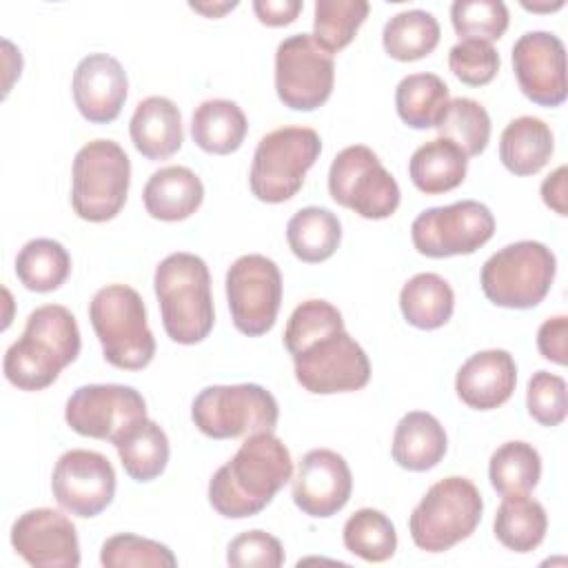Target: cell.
I'll list each match as a JSON object with an SVG mask.
<instances>
[{
	"instance_id": "cell-26",
	"label": "cell",
	"mask_w": 568,
	"mask_h": 568,
	"mask_svg": "<svg viewBox=\"0 0 568 568\" xmlns=\"http://www.w3.org/2000/svg\"><path fill=\"white\" fill-rule=\"evenodd\" d=\"M468 171V158L446 138H435L415 149L408 160V178L426 195H439L459 186Z\"/></svg>"
},
{
	"instance_id": "cell-31",
	"label": "cell",
	"mask_w": 568,
	"mask_h": 568,
	"mask_svg": "<svg viewBox=\"0 0 568 568\" xmlns=\"http://www.w3.org/2000/svg\"><path fill=\"white\" fill-rule=\"evenodd\" d=\"M548 515L544 506L528 495L504 497L493 521L495 537L515 552L535 550L544 541Z\"/></svg>"
},
{
	"instance_id": "cell-39",
	"label": "cell",
	"mask_w": 568,
	"mask_h": 568,
	"mask_svg": "<svg viewBox=\"0 0 568 568\" xmlns=\"http://www.w3.org/2000/svg\"><path fill=\"white\" fill-rule=\"evenodd\" d=\"M508 7L501 0H455L450 22L459 38L493 42L508 29Z\"/></svg>"
},
{
	"instance_id": "cell-40",
	"label": "cell",
	"mask_w": 568,
	"mask_h": 568,
	"mask_svg": "<svg viewBox=\"0 0 568 568\" xmlns=\"http://www.w3.org/2000/svg\"><path fill=\"white\" fill-rule=\"evenodd\" d=\"M100 564L106 568L126 566H151V568H175L178 559L169 546L138 537L133 532H120L109 537L100 550Z\"/></svg>"
},
{
	"instance_id": "cell-13",
	"label": "cell",
	"mask_w": 568,
	"mask_h": 568,
	"mask_svg": "<svg viewBox=\"0 0 568 568\" xmlns=\"http://www.w3.org/2000/svg\"><path fill=\"white\" fill-rule=\"evenodd\" d=\"M495 233L490 209L477 200H459L422 211L410 224L413 246L426 257L470 255Z\"/></svg>"
},
{
	"instance_id": "cell-16",
	"label": "cell",
	"mask_w": 568,
	"mask_h": 568,
	"mask_svg": "<svg viewBox=\"0 0 568 568\" xmlns=\"http://www.w3.org/2000/svg\"><path fill=\"white\" fill-rule=\"evenodd\" d=\"M55 501L75 517L100 515L115 495V470L95 450L73 448L58 457L51 475Z\"/></svg>"
},
{
	"instance_id": "cell-3",
	"label": "cell",
	"mask_w": 568,
	"mask_h": 568,
	"mask_svg": "<svg viewBox=\"0 0 568 568\" xmlns=\"http://www.w3.org/2000/svg\"><path fill=\"white\" fill-rule=\"evenodd\" d=\"M80 346V328L69 308L38 306L27 317L22 335L4 353V377L20 390H42L78 359Z\"/></svg>"
},
{
	"instance_id": "cell-18",
	"label": "cell",
	"mask_w": 568,
	"mask_h": 568,
	"mask_svg": "<svg viewBox=\"0 0 568 568\" xmlns=\"http://www.w3.org/2000/svg\"><path fill=\"white\" fill-rule=\"evenodd\" d=\"M13 550L36 568L80 566V541L73 521L53 508H31L11 526Z\"/></svg>"
},
{
	"instance_id": "cell-25",
	"label": "cell",
	"mask_w": 568,
	"mask_h": 568,
	"mask_svg": "<svg viewBox=\"0 0 568 568\" xmlns=\"http://www.w3.org/2000/svg\"><path fill=\"white\" fill-rule=\"evenodd\" d=\"M555 151L550 126L535 115H521L506 124L499 138V160L515 175L539 173Z\"/></svg>"
},
{
	"instance_id": "cell-21",
	"label": "cell",
	"mask_w": 568,
	"mask_h": 568,
	"mask_svg": "<svg viewBox=\"0 0 568 568\" xmlns=\"http://www.w3.org/2000/svg\"><path fill=\"white\" fill-rule=\"evenodd\" d=\"M517 384V364L504 348L470 355L457 371V397L475 410H493L506 404Z\"/></svg>"
},
{
	"instance_id": "cell-10",
	"label": "cell",
	"mask_w": 568,
	"mask_h": 568,
	"mask_svg": "<svg viewBox=\"0 0 568 568\" xmlns=\"http://www.w3.org/2000/svg\"><path fill=\"white\" fill-rule=\"evenodd\" d=\"M280 408L260 384H215L202 388L191 404V419L211 439L273 433Z\"/></svg>"
},
{
	"instance_id": "cell-12",
	"label": "cell",
	"mask_w": 568,
	"mask_h": 568,
	"mask_svg": "<svg viewBox=\"0 0 568 568\" xmlns=\"http://www.w3.org/2000/svg\"><path fill=\"white\" fill-rule=\"evenodd\" d=\"M333 82V55L317 44L313 33H293L277 44L275 91L284 106L313 111L331 98Z\"/></svg>"
},
{
	"instance_id": "cell-15",
	"label": "cell",
	"mask_w": 568,
	"mask_h": 568,
	"mask_svg": "<svg viewBox=\"0 0 568 568\" xmlns=\"http://www.w3.org/2000/svg\"><path fill=\"white\" fill-rule=\"evenodd\" d=\"M64 419L82 437L118 442L133 424L146 419V402L124 384H84L71 393Z\"/></svg>"
},
{
	"instance_id": "cell-38",
	"label": "cell",
	"mask_w": 568,
	"mask_h": 568,
	"mask_svg": "<svg viewBox=\"0 0 568 568\" xmlns=\"http://www.w3.org/2000/svg\"><path fill=\"white\" fill-rule=\"evenodd\" d=\"M371 4L366 0H317L313 18V38L331 55L342 51L355 38L366 20Z\"/></svg>"
},
{
	"instance_id": "cell-9",
	"label": "cell",
	"mask_w": 568,
	"mask_h": 568,
	"mask_svg": "<svg viewBox=\"0 0 568 568\" xmlns=\"http://www.w3.org/2000/svg\"><path fill=\"white\" fill-rule=\"evenodd\" d=\"M557 271L555 253L535 240L513 242L481 266V291L504 308H532L550 291Z\"/></svg>"
},
{
	"instance_id": "cell-24",
	"label": "cell",
	"mask_w": 568,
	"mask_h": 568,
	"mask_svg": "<svg viewBox=\"0 0 568 568\" xmlns=\"http://www.w3.org/2000/svg\"><path fill=\"white\" fill-rule=\"evenodd\" d=\"M446 448L444 426L426 410H410L395 426L393 459L406 470L424 473L435 468L444 459Z\"/></svg>"
},
{
	"instance_id": "cell-45",
	"label": "cell",
	"mask_w": 568,
	"mask_h": 568,
	"mask_svg": "<svg viewBox=\"0 0 568 568\" xmlns=\"http://www.w3.org/2000/svg\"><path fill=\"white\" fill-rule=\"evenodd\" d=\"M302 0H255L253 11L257 20L266 27H284L291 24L302 11Z\"/></svg>"
},
{
	"instance_id": "cell-33",
	"label": "cell",
	"mask_w": 568,
	"mask_h": 568,
	"mask_svg": "<svg viewBox=\"0 0 568 568\" xmlns=\"http://www.w3.org/2000/svg\"><path fill=\"white\" fill-rule=\"evenodd\" d=\"M439 22L424 9H406L395 13L382 31L386 53L399 62H413L435 51L439 44Z\"/></svg>"
},
{
	"instance_id": "cell-14",
	"label": "cell",
	"mask_w": 568,
	"mask_h": 568,
	"mask_svg": "<svg viewBox=\"0 0 568 568\" xmlns=\"http://www.w3.org/2000/svg\"><path fill=\"white\" fill-rule=\"evenodd\" d=\"M226 300L233 324L248 337L273 328L282 304V273L260 253L237 257L226 271Z\"/></svg>"
},
{
	"instance_id": "cell-17",
	"label": "cell",
	"mask_w": 568,
	"mask_h": 568,
	"mask_svg": "<svg viewBox=\"0 0 568 568\" xmlns=\"http://www.w3.org/2000/svg\"><path fill=\"white\" fill-rule=\"evenodd\" d=\"M513 71L521 93L539 106H559L566 95V49L550 31H526L513 44Z\"/></svg>"
},
{
	"instance_id": "cell-28",
	"label": "cell",
	"mask_w": 568,
	"mask_h": 568,
	"mask_svg": "<svg viewBox=\"0 0 568 568\" xmlns=\"http://www.w3.org/2000/svg\"><path fill=\"white\" fill-rule=\"evenodd\" d=\"M399 308L410 326L435 331L450 320L455 311V293L442 275L417 273L402 286Z\"/></svg>"
},
{
	"instance_id": "cell-37",
	"label": "cell",
	"mask_w": 568,
	"mask_h": 568,
	"mask_svg": "<svg viewBox=\"0 0 568 568\" xmlns=\"http://www.w3.org/2000/svg\"><path fill=\"white\" fill-rule=\"evenodd\" d=\"M435 129L439 138L450 140L466 158H473L488 146L490 115L473 98H453Z\"/></svg>"
},
{
	"instance_id": "cell-47",
	"label": "cell",
	"mask_w": 568,
	"mask_h": 568,
	"mask_svg": "<svg viewBox=\"0 0 568 568\" xmlns=\"http://www.w3.org/2000/svg\"><path fill=\"white\" fill-rule=\"evenodd\" d=\"M235 7H237V2H222V4H195V2H191V9H195V11H200V13L209 16V18H217L224 11L235 9Z\"/></svg>"
},
{
	"instance_id": "cell-41",
	"label": "cell",
	"mask_w": 568,
	"mask_h": 568,
	"mask_svg": "<svg viewBox=\"0 0 568 568\" xmlns=\"http://www.w3.org/2000/svg\"><path fill=\"white\" fill-rule=\"evenodd\" d=\"M499 53L493 44L479 40H462L448 53V67L457 80L468 87L488 84L499 71Z\"/></svg>"
},
{
	"instance_id": "cell-19",
	"label": "cell",
	"mask_w": 568,
	"mask_h": 568,
	"mask_svg": "<svg viewBox=\"0 0 568 568\" xmlns=\"http://www.w3.org/2000/svg\"><path fill=\"white\" fill-rule=\"evenodd\" d=\"M353 475L346 459L331 448L304 453L293 477V501L308 517H331L351 499Z\"/></svg>"
},
{
	"instance_id": "cell-36",
	"label": "cell",
	"mask_w": 568,
	"mask_h": 568,
	"mask_svg": "<svg viewBox=\"0 0 568 568\" xmlns=\"http://www.w3.org/2000/svg\"><path fill=\"white\" fill-rule=\"evenodd\" d=\"M342 539L348 552L371 564L386 561L397 550V532L393 521L375 508L355 510L344 524Z\"/></svg>"
},
{
	"instance_id": "cell-1",
	"label": "cell",
	"mask_w": 568,
	"mask_h": 568,
	"mask_svg": "<svg viewBox=\"0 0 568 568\" xmlns=\"http://www.w3.org/2000/svg\"><path fill=\"white\" fill-rule=\"evenodd\" d=\"M284 346L297 384L308 393H351L371 379L366 351L346 333L342 313L326 300H306L291 313Z\"/></svg>"
},
{
	"instance_id": "cell-8",
	"label": "cell",
	"mask_w": 568,
	"mask_h": 568,
	"mask_svg": "<svg viewBox=\"0 0 568 568\" xmlns=\"http://www.w3.org/2000/svg\"><path fill=\"white\" fill-rule=\"evenodd\" d=\"M131 160L113 140L87 142L73 160L71 206L87 222L113 220L129 193Z\"/></svg>"
},
{
	"instance_id": "cell-29",
	"label": "cell",
	"mask_w": 568,
	"mask_h": 568,
	"mask_svg": "<svg viewBox=\"0 0 568 568\" xmlns=\"http://www.w3.org/2000/svg\"><path fill=\"white\" fill-rule=\"evenodd\" d=\"M124 473L135 481L160 477L169 464V437L153 419H140L115 444Z\"/></svg>"
},
{
	"instance_id": "cell-5",
	"label": "cell",
	"mask_w": 568,
	"mask_h": 568,
	"mask_svg": "<svg viewBox=\"0 0 568 568\" xmlns=\"http://www.w3.org/2000/svg\"><path fill=\"white\" fill-rule=\"evenodd\" d=\"M89 320L100 339L104 359L122 371H140L155 355V337L146 324L140 293L126 284L102 286L91 304Z\"/></svg>"
},
{
	"instance_id": "cell-22",
	"label": "cell",
	"mask_w": 568,
	"mask_h": 568,
	"mask_svg": "<svg viewBox=\"0 0 568 568\" xmlns=\"http://www.w3.org/2000/svg\"><path fill=\"white\" fill-rule=\"evenodd\" d=\"M129 133L133 146L146 160H166L184 142L180 109L164 95H149L138 102L129 122Z\"/></svg>"
},
{
	"instance_id": "cell-43",
	"label": "cell",
	"mask_w": 568,
	"mask_h": 568,
	"mask_svg": "<svg viewBox=\"0 0 568 568\" xmlns=\"http://www.w3.org/2000/svg\"><path fill=\"white\" fill-rule=\"evenodd\" d=\"M226 561L235 568H280L284 564V548L277 537L255 528L231 539Z\"/></svg>"
},
{
	"instance_id": "cell-7",
	"label": "cell",
	"mask_w": 568,
	"mask_h": 568,
	"mask_svg": "<svg viewBox=\"0 0 568 568\" xmlns=\"http://www.w3.org/2000/svg\"><path fill=\"white\" fill-rule=\"evenodd\" d=\"M320 151L322 140L308 126H280L266 133L253 153L248 173L251 193L268 204L291 200L302 189Z\"/></svg>"
},
{
	"instance_id": "cell-34",
	"label": "cell",
	"mask_w": 568,
	"mask_h": 568,
	"mask_svg": "<svg viewBox=\"0 0 568 568\" xmlns=\"http://www.w3.org/2000/svg\"><path fill=\"white\" fill-rule=\"evenodd\" d=\"M71 273L67 248L51 237L29 240L16 257V275L20 284L36 293H49L64 284Z\"/></svg>"
},
{
	"instance_id": "cell-6",
	"label": "cell",
	"mask_w": 568,
	"mask_h": 568,
	"mask_svg": "<svg viewBox=\"0 0 568 568\" xmlns=\"http://www.w3.org/2000/svg\"><path fill=\"white\" fill-rule=\"evenodd\" d=\"M484 499L466 477L435 481L408 517L410 539L419 550L444 552L468 539L481 521Z\"/></svg>"
},
{
	"instance_id": "cell-11",
	"label": "cell",
	"mask_w": 568,
	"mask_h": 568,
	"mask_svg": "<svg viewBox=\"0 0 568 568\" xmlns=\"http://www.w3.org/2000/svg\"><path fill=\"white\" fill-rule=\"evenodd\" d=\"M328 193L366 220L390 217L399 206L397 180L382 166L373 149L353 144L342 149L328 169Z\"/></svg>"
},
{
	"instance_id": "cell-2",
	"label": "cell",
	"mask_w": 568,
	"mask_h": 568,
	"mask_svg": "<svg viewBox=\"0 0 568 568\" xmlns=\"http://www.w3.org/2000/svg\"><path fill=\"white\" fill-rule=\"evenodd\" d=\"M293 479L288 448L273 433L248 435L237 453L209 481V504L226 519L262 513Z\"/></svg>"
},
{
	"instance_id": "cell-20",
	"label": "cell",
	"mask_w": 568,
	"mask_h": 568,
	"mask_svg": "<svg viewBox=\"0 0 568 568\" xmlns=\"http://www.w3.org/2000/svg\"><path fill=\"white\" fill-rule=\"evenodd\" d=\"M73 102L93 124L113 122L126 100L129 80L122 64L109 53L84 55L73 71Z\"/></svg>"
},
{
	"instance_id": "cell-30",
	"label": "cell",
	"mask_w": 568,
	"mask_h": 568,
	"mask_svg": "<svg viewBox=\"0 0 568 568\" xmlns=\"http://www.w3.org/2000/svg\"><path fill=\"white\" fill-rule=\"evenodd\" d=\"M286 240L297 260L306 264H320L337 251L342 240V224L328 209L306 206L288 220Z\"/></svg>"
},
{
	"instance_id": "cell-42",
	"label": "cell",
	"mask_w": 568,
	"mask_h": 568,
	"mask_svg": "<svg viewBox=\"0 0 568 568\" xmlns=\"http://www.w3.org/2000/svg\"><path fill=\"white\" fill-rule=\"evenodd\" d=\"M526 408L535 422L541 426H557L566 419V379L561 375L537 371L528 379Z\"/></svg>"
},
{
	"instance_id": "cell-23",
	"label": "cell",
	"mask_w": 568,
	"mask_h": 568,
	"mask_svg": "<svg viewBox=\"0 0 568 568\" xmlns=\"http://www.w3.org/2000/svg\"><path fill=\"white\" fill-rule=\"evenodd\" d=\"M204 200V184L189 166H162L144 184L142 202L151 217L180 222L191 217Z\"/></svg>"
},
{
	"instance_id": "cell-4",
	"label": "cell",
	"mask_w": 568,
	"mask_h": 568,
	"mask_svg": "<svg viewBox=\"0 0 568 568\" xmlns=\"http://www.w3.org/2000/svg\"><path fill=\"white\" fill-rule=\"evenodd\" d=\"M153 288L166 335L178 344L202 342L215 322L211 297V273L193 253H171L153 275Z\"/></svg>"
},
{
	"instance_id": "cell-44",
	"label": "cell",
	"mask_w": 568,
	"mask_h": 568,
	"mask_svg": "<svg viewBox=\"0 0 568 568\" xmlns=\"http://www.w3.org/2000/svg\"><path fill=\"white\" fill-rule=\"evenodd\" d=\"M566 335H568V317L557 315L546 320L539 331H537V348L541 357L564 366L568 362V351H566Z\"/></svg>"
},
{
	"instance_id": "cell-32",
	"label": "cell",
	"mask_w": 568,
	"mask_h": 568,
	"mask_svg": "<svg viewBox=\"0 0 568 568\" xmlns=\"http://www.w3.org/2000/svg\"><path fill=\"white\" fill-rule=\"evenodd\" d=\"M448 87L435 73H410L395 89V109L410 129H433L448 106Z\"/></svg>"
},
{
	"instance_id": "cell-35",
	"label": "cell",
	"mask_w": 568,
	"mask_h": 568,
	"mask_svg": "<svg viewBox=\"0 0 568 568\" xmlns=\"http://www.w3.org/2000/svg\"><path fill=\"white\" fill-rule=\"evenodd\" d=\"M490 486L501 495H528L541 477V457L528 442L501 444L488 462Z\"/></svg>"
},
{
	"instance_id": "cell-46",
	"label": "cell",
	"mask_w": 568,
	"mask_h": 568,
	"mask_svg": "<svg viewBox=\"0 0 568 568\" xmlns=\"http://www.w3.org/2000/svg\"><path fill=\"white\" fill-rule=\"evenodd\" d=\"M566 173H568L566 166H559L541 182V200L557 215H568V209H566Z\"/></svg>"
},
{
	"instance_id": "cell-27",
	"label": "cell",
	"mask_w": 568,
	"mask_h": 568,
	"mask_svg": "<svg viewBox=\"0 0 568 568\" xmlns=\"http://www.w3.org/2000/svg\"><path fill=\"white\" fill-rule=\"evenodd\" d=\"M246 115L233 100H204L191 115L193 142L206 153L226 155L237 151L246 138Z\"/></svg>"
}]
</instances>
